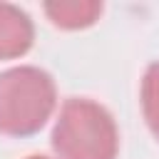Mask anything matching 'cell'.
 Listing matches in <instances>:
<instances>
[{
  "mask_svg": "<svg viewBox=\"0 0 159 159\" xmlns=\"http://www.w3.org/2000/svg\"><path fill=\"white\" fill-rule=\"evenodd\" d=\"M52 149L57 159H114V122L94 102L70 99L57 119Z\"/></svg>",
  "mask_w": 159,
  "mask_h": 159,
  "instance_id": "6da1fadb",
  "label": "cell"
},
{
  "mask_svg": "<svg viewBox=\"0 0 159 159\" xmlns=\"http://www.w3.org/2000/svg\"><path fill=\"white\" fill-rule=\"evenodd\" d=\"M55 107V89L45 72L20 67L0 75V132L30 134Z\"/></svg>",
  "mask_w": 159,
  "mask_h": 159,
  "instance_id": "7a4b0ae2",
  "label": "cell"
},
{
  "mask_svg": "<svg viewBox=\"0 0 159 159\" xmlns=\"http://www.w3.org/2000/svg\"><path fill=\"white\" fill-rule=\"evenodd\" d=\"M32 40V30L27 22V15L0 5V57H12V55H22L30 47Z\"/></svg>",
  "mask_w": 159,
  "mask_h": 159,
  "instance_id": "3957f363",
  "label": "cell"
},
{
  "mask_svg": "<svg viewBox=\"0 0 159 159\" xmlns=\"http://www.w3.org/2000/svg\"><path fill=\"white\" fill-rule=\"evenodd\" d=\"M144 114L152 132L159 137V65H152L144 77Z\"/></svg>",
  "mask_w": 159,
  "mask_h": 159,
  "instance_id": "277c9868",
  "label": "cell"
},
{
  "mask_svg": "<svg viewBox=\"0 0 159 159\" xmlns=\"http://www.w3.org/2000/svg\"><path fill=\"white\" fill-rule=\"evenodd\" d=\"M47 10L55 15L57 25H67V27H77V25H87L92 22V15L99 10L97 5H47Z\"/></svg>",
  "mask_w": 159,
  "mask_h": 159,
  "instance_id": "5b68a950",
  "label": "cell"
},
{
  "mask_svg": "<svg viewBox=\"0 0 159 159\" xmlns=\"http://www.w3.org/2000/svg\"><path fill=\"white\" fill-rule=\"evenodd\" d=\"M30 159H45V157H30Z\"/></svg>",
  "mask_w": 159,
  "mask_h": 159,
  "instance_id": "8992f818",
  "label": "cell"
}]
</instances>
